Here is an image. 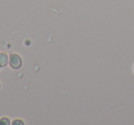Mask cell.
<instances>
[{"label":"cell","mask_w":134,"mask_h":125,"mask_svg":"<svg viewBox=\"0 0 134 125\" xmlns=\"http://www.w3.org/2000/svg\"><path fill=\"white\" fill-rule=\"evenodd\" d=\"M12 124L13 125H23L24 124V122H23L21 119H15V121L12 122Z\"/></svg>","instance_id":"4"},{"label":"cell","mask_w":134,"mask_h":125,"mask_svg":"<svg viewBox=\"0 0 134 125\" xmlns=\"http://www.w3.org/2000/svg\"><path fill=\"white\" fill-rule=\"evenodd\" d=\"M133 70H134V66H133Z\"/></svg>","instance_id":"6"},{"label":"cell","mask_w":134,"mask_h":125,"mask_svg":"<svg viewBox=\"0 0 134 125\" xmlns=\"http://www.w3.org/2000/svg\"><path fill=\"white\" fill-rule=\"evenodd\" d=\"M10 67L13 69H19L22 66V59L17 53H12L9 56V62H8Z\"/></svg>","instance_id":"1"},{"label":"cell","mask_w":134,"mask_h":125,"mask_svg":"<svg viewBox=\"0 0 134 125\" xmlns=\"http://www.w3.org/2000/svg\"><path fill=\"white\" fill-rule=\"evenodd\" d=\"M0 88H1V84H0Z\"/></svg>","instance_id":"5"},{"label":"cell","mask_w":134,"mask_h":125,"mask_svg":"<svg viewBox=\"0 0 134 125\" xmlns=\"http://www.w3.org/2000/svg\"><path fill=\"white\" fill-rule=\"evenodd\" d=\"M10 119L7 117H3L0 119V125H9Z\"/></svg>","instance_id":"3"},{"label":"cell","mask_w":134,"mask_h":125,"mask_svg":"<svg viewBox=\"0 0 134 125\" xmlns=\"http://www.w3.org/2000/svg\"><path fill=\"white\" fill-rule=\"evenodd\" d=\"M9 62V57L5 52H0V67H5Z\"/></svg>","instance_id":"2"}]
</instances>
